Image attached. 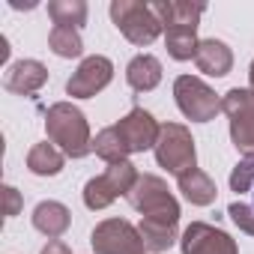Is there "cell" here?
<instances>
[{"label": "cell", "instance_id": "cell-1", "mask_svg": "<svg viewBox=\"0 0 254 254\" xmlns=\"http://www.w3.org/2000/svg\"><path fill=\"white\" fill-rule=\"evenodd\" d=\"M45 132L48 141L69 159H84L93 153L90 123L72 102H54L45 114Z\"/></svg>", "mask_w": 254, "mask_h": 254}, {"label": "cell", "instance_id": "cell-2", "mask_svg": "<svg viewBox=\"0 0 254 254\" xmlns=\"http://www.w3.org/2000/svg\"><path fill=\"white\" fill-rule=\"evenodd\" d=\"M111 21L117 24V30L129 39L132 45H153L162 36V21L156 18L150 3L141 0H114L111 3Z\"/></svg>", "mask_w": 254, "mask_h": 254}, {"label": "cell", "instance_id": "cell-3", "mask_svg": "<svg viewBox=\"0 0 254 254\" xmlns=\"http://www.w3.org/2000/svg\"><path fill=\"white\" fill-rule=\"evenodd\" d=\"M126 200L132 203V209L141 212V218H159V221H171V224L180 221V203L171 194L168 183L156 174L138 177L135 189L126 194Z\"/></svg>", "mask_w": 254, "mask_h": 254}, {"label": "cell", "instance_id": "cell-4", "mask_svg": "<svg viewBox=\"0 0 254 254\" xmlns=\"http://www.w3.org/2000/svg\"><path fill=\"white\" fill-rule=\"evenodd\" d=\"M156 162H159V168H165L174 177H183V174L197 168L194 138L186 126L162 123V132H159V141H156Z\"/></svg>", "mask_w": 254, "mask_h": 254}, {"label": "cell", "instance_id": "cell-5", "mask_svg": "<svg viewBox=\"0 0 254 254\" xmlns=\"http://www.w3.org/2000/svg\"><path fill=\"white\" fill-rule=\"evenodd\" d=\"M138 168L132 162H120V165H108L105 174L93 177L84 186V203L87 209H105L111 206L120 194H129L138 183Z\"/></svg>", "mask_w": 254, "mask_h": 254}, {"label": "cell", "instance_id": "cell-6", "mask_svg": "<svg viewBox=\"0 0 254 254\" xmlns=\"http://www.w3.org/2000/svg\"><path fill=\"white\" fill-rule=\"evenodd\" d=\"M174 99L186 114V120L191 123H209L221 111V99L215 96V90L194 75H180L174 81Z\"/></svg>", "mask_w": 254, "mask_h": 254}, {"label": "cell", "instance_id": "cell-7", "mask_svg": "<svg viewBox=\"0 0 254 254\" xmlns=\"http://www.w3.org/2000/svg\"><path fill=\"white\" fill-rule=\"evenodd\" d=\"M221 111L230 123V141L242 153H254V93L233 87L221 99Z\"/></svg>", "mask_w": 254, "mask_h": 254}, {"label": "cell", "instance_id": "cell-8", "mask_svg": "<svg viewBox=\"0 0 254 254\" xmlns=\"http://www.w3.org/2000/svg\"><path fill=\"white\" fill-rule=\"evenodd\" d=\"M90 245L96 254H147L138 227L126 218H105L93 227Z\"/></svg>", "mask_w": 254, "mask_h": 254}, {"label": "cell", "instance_id": "cell-9", "mask_svg": "<svg viewBox=\"0 0 254 254\" xmlns=\"http://www.w3.org/2000/svg\"><path fill=\"white\" fill-rule=\"evenodd\" d=\"M114 78V63L102 54L84 57L81 66L72 72V78L66 81V93L72 99H93L96 93H102Z\"/></svg>", "mask_w": 254, "mask_h": 254}, {"label": "cell", "instance_id": "cell-10", "mask_svg": "<svg viewBox=\"0 0 254 254\" xmlns=\"http://www.w3.org/2000/svg\"><path fill=\"white\" fill-rule=\"evenodd\" d=\"M180 248H183V254H239L236 239L206 221H191L183 230Z\"/></svg>", "mask_w": 254, "mask_h": 254}, {"label": "cell", "instance_id": "cell-11", "mask_svg": "<svg viewBox=\"0 0 254 254\" xmlns=\"http://www.w3.org/2000/svg\"><path fill=\"white\" fill-rule=\"evenodd\" d=\"M114 129L120 132L126 150L132 153H144V150H156V141H159V132H162V126L156 123V117L144 108H132L129 114H126Z\"/></svg>", "mask_w": 254, "mask_h": 254}, {"label": "cell", "instance_id": "cell-12", "mask_svg": "<svg viewBox=\"0 0 254 254\" xmlns=\"http://www.w3.org/2000/svg\"><path fill=\"white\" fill-rule=\"evenodd\" d=\"M45 81H48V69L39 60H18L6 69L3 87L15 96H33L45 87Z\"/></svg>", "mask_w": 254, "mask_h": 254}, {"label": "cell", "instance_id": "cell-13", "mask_svg": "<svg viewBox=\"0 0 254 254\" xmlns=\"http://www.w3.org/2000/svg\"><path fill=\"white\" fill-rule=\"evenodd\" d=\"M150 6L156 18L162 21V30L165 27H197L206 9L203 3H189V0H156Z\"/></svg>", "mask_w": 254, "mask_h": 254}, {"label": "cell", "instance_id": "cell-14", "mask_svg": "<svg viewBox=\"0 0 254 254\" xmlns=\"http://www.w3.org/2000/svg\"><path fill=\"white\" fill-rule=\"evenodd\" d=\"M194 63L203 75L209 78H224L230 69H233V51L221 42V39H203L197 45V54H194Z\"/></svg>", "mask_w": 254, "mask_h": 254}, {"label": "cell", "instance_id": "cell-15", "mask_svg": "<svg viewBox=\"0 0 254 254\" xmlns=\"http://www.w3.org/2000/svg\"><path fill=\"white\" fill-rule=\"evenodd\" d=\"M72 224V212L60 203V200H42L33 209V227L39 233H45L48 239H60Z\"/></svg>", "mask_w": 254, "mask_h": 254}, {"label": "cell", "instance_id": "cell-16", "mask_svg": "<svg viewBox=\"0 0 254 254\" xmlns=\"http://www.w3.org/2000/svg\"><path fill=\"white\" fill-rule=\"evenodd\" d=\"M126 81L135 93H150L162 84V63L153 54H138L129 66H126Z\"/></svg>", "mask_w": 254, "mask_h": 254}, {"label": "cell", "instance_id": "cell-17", "mask_svg": "<svg viewBox=\"0 0 254 254\" xmlns=\"http://www.w3.org/2000/svg\"><path fill=\"white\" fill-rule=\"evenodd\" d=\"M177 186H180L183 197H186L191 206H209V203L215 200V194H218V189H215L212 177H209V174H203L200 168H194V171H189V174L177 177Z\"/></svg>", "mask_w": 254, "mask_h": 254}, {"label": "cell", "instance_id": "cell-18", "mask_svg": "<svg viewBox=\"0 0 254 254\" xmlns=\"http://www.w3.org/2000/svg\"><path fill=\"white\" fill-rule=\"evenodd\" d=\"M138 233L144 239V248L153 251V254H162V251H168L177 242V224L159 221V218H141Z\"/></svg>", "mask_w": 254, "mask_h": 254}, {"label": "cell", "instance_id": "cell-19", "mask_svg": "<svg viewBox=\"0 0 254 254\" xmlns=\"http://www.w3.org/2000/svg\"><path fill=\"white\" fill-rule=\"evenodd\" d=\"M63 162H66V156L54 147V144H36L30 153H27V168H30V174H36V177H57L60 171H63Z\"/></svg>", "mask_w": 254, "mask_h": 254}, {"label": "cell", "instance_id": "cell-20", "mask_svg": "<svg viewBox=\"0 0 254 254\" xmlns=\"http://www.w3.org/2000/svg\"><path fill=\"white\" fill-rule=\"evenodd\" d=\"M165 45L174 60H194L197 54V27H165Z\"/></svg>", "mask_w": 254, "mask_h": 254}, {"label": "cell", "instance_id": "cell-21", "mask_svg": "<svg viewBox=\"0 0 254 254\" xmlns=\"http://www.w3.org/2000/svg\"><path fill=\"white\" fill-rule=\"evenodd\" d=\"M48 15H51L54 27H75V30H81L87 24V3L84 0H51Z\"/></svg>", "mask_w": 254, "mask_h": 254}, {"label": "cell", "instance_id": "cell-22", "mask_svg": "<svg viewBox=\"0 0 254 254\" xmlns=\"http://www.w3.org/2000/svg\"><path fill=\"white\" fill-rule=\"evenodd\" d=\"M93 153H96L102 162H108V165L129 162V150H126V144H123V138H120V132L114 129V126H108V129H102V132L96 135Z\"/></svg>", "mask_w": 254, "mask_h": 254}, {"label": "cell", "instance_id": "cell-23", "mask_svg": "<svg viewBox=\"0 0 254 254\" xmlns=\"http://www.w3.org/2000/svg\"><path fill=\"white\" fill-rule=\"evenodd\" d=\"M48 48L63 57V60H72V57H81L84 51V42H81V33L75 27H54L48 33Z\"/></svg>", "mask_w": 254, "mask_h": 254}, {"label": "cell", "instance_id": "cell-24", "mask_svg": "<svg viewBox=\"0 0 254 254\" xmlns=\"http://www.w3.org/2000/svg\"><path fill=\"white\" fill-rule=\"evenodd\" d=\"M251 186H254V153H245V156L236 162V168L230 171V191L242 194V191H248Z\"/></svg>", "mask_w": 254, "mask_h": 254}, {"label": "cell", "instance_id": "cell-25", "mask_svg": "<svg viewBox=\"0 0 254 254\" xmlns=\"http://www.w3.org/2000/svg\"><path fill=\"white\" fill-rule=\"evenodd\" d=\"M227 215H230V221H233L242 233L254 236V206H248V203H242V200H233V203L227 206Z\"/></svg>", "mask_w": 254, "mask_h": 254}, {"label": "cell", "instance_id": "cell-26", "mask_svg": "<svg viewBox=\"0 0 254 254\" xmlns=\"http://www.w3.org/2000/svg\"><path fill=\"white\" fill-rule=\"evenodd\" d=\"M3 191H6V215H18V209H21V194H18L12 186H6Z\"/></svg>", "mask_w": 254, "mask_h": 254}, {"label": "cell", "instance_id": "cell-27", "mask_svg": "<svg viewBox=\"0 0 254 254\" xmlns=\"http://www.w3.org/2000/svg\"><path fill=\"white\" fill-rule=\"evenodd\" d=\"M42 254H72V251H69L66 242H60V239H48V245L42 248Z\"/></svg>", "mask_w": 254, "mask_h": 254}, {"label": "cell", "instance_id": "cell-28", "mask_svg": "<svg viewBox=\"0 0 254 254\" xmlns=\"http://www.w3.org/2000/svg\"><path fill=\"white\" fill-rule=\"evenodd\" d=\"M9 57V45H6V39H0V60H6Z\"/></svg>", "mask_w": 254, "mask_h": 254}, {"label": "cell", "instance_id": "cell-29", "mask_svg": "<svg viewBox=\"0 0 254 254\" xmlns=\"http://www.w3.org/2000/svg\"><path fill=\"white\" fill-rule=\"evenodd\" d=\"M248 81H251V93H254V60H251V69H248Z\"/></svg>", "mask_w": 254, "mask_h": 254}]
</instances>
